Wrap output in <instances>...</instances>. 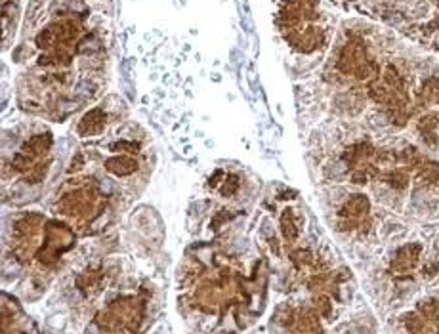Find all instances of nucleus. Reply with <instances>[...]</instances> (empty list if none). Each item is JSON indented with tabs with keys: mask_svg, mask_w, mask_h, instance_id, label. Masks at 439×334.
<instances>
[{
	"mask_svg": "<svg viewBox=\"0 0 439 334\" xmlns=\"http://www.w3.org/2000/svg\"><path fill=\"white\" fill-rule=\"evenodd\" d=\"M82 164H84V159H82V155H77V159L71 160V172H75V170H80L82 168Z\"/></svg>",
	"mask_w": 439,
	"mask_h": 334,
	"instance_id": "c756f323",
	"label": "nucleus"
},
{
	"mask_svg": "<svg viewBox=\"0 0 439 334\" xmlns=\"http://www.w3.org/2000/svg\"><path fill=\"white\" fill-rule=\"evenodd\" d=\"M313 304H315V312L319 313V315H323V317H331V313H332L331 298L325 296V294H319V296L313 300Z\"/></svg>",
	"mask_w": 439,
	"mask_h": 334,
	"instance_id": "aec40b11",
	"label": "nucleus"
},
{
	"mask_svg": "<svg viewBox=\"0 0 439 334\" xmlns=\"http://www.w3.org/2000/svg\"><path fill=\"white\" fill-rule=\"evenodd\" d=\"M84 193L82 191H75V193H69V195H65L61 199V203H59V208L65 212V214H79L80 210H84L86 208V199H84Z\"/></svg>",
	"mask_w": 439,
	"mask_h": 334,
	"instance_id": "1a4fd4ad",
	"label": "nucleus"
},
{
	"mask_svg": "<svg viewBox=\"0 0 439 334\" xmlns=\"http://www.w3.org/2000/svg\"><path fill=\"white\" fill-rule=\"evenodd\" d=\"M35 42L38 48H42V50H54V48H58V35H56V31H54V27H46V29H42L38 35L35 37Z\"/></svg>",
	"mask_w": 439,
	"mask_h": 334,
	"instance_id": "f8f14e48",
	"label": "nucleus"
},
{
	"mask_svg": "<svg viewBox=\"0 0 439 334\" xmlns=\"http://www.w3.org/2000/svg\"><path fill=\"white\" fill-rule=\"evenodd\" d=\"M371 210V203L365 195H353L344 203L340 216L342 218H365Z\"/></svg>",
	"mask_w": 439,
	"mask_h": 334,
	"instance_id": "20e7f679",
	"label": "nucleus"
},
{
	"mask_svg": "<svg viewBox=\"0 0 439 334\" xmlns=\"http://www.w3.org/2000/svg\"><path fill=\"white\" fill-rule=\"evenodd\" d=\"M40 224H42V218L38 214H29L15 224V231H17V235H27V233L36 231V227Z\"/></svg>",
	"mask_w": 439,
	"mask_h": 334,
	"instance_id": "ddd939ff",
	"label": "nucleus"
},
{
	"mask_svg": "<svg viewBox=\"0 0 439 334\" xmlns=\"http://www.w3.org/2000/svg\"><path fill=\"white\" fill-rule=\"evenodd\" d=\"M418 256H420V247L418 245H407L399 248L396 254V260L391 261V268L396 271H409L417 266Z\"/></svg>",
	"mask_w": 439,
	"mask_h": 334,
	"instance_id": "39448f33",
	"label": "nucleus"
},
{
	"mask_svg": "<svg viewBox=\"0 0 439 334\" xmlns=\"http://www.w3.org/2000/svg\"><path fill=\"white\" fill-rule=\"evenodd\" d=\"M435 124H437V116L430 113V115H426V116H422V118H420L418 128H420V132H422L424 136H428V134H430V132L435 128Z\"/></svg>",
	"mask_w": 439,
	"mask_h": 334,
	"instance_id": "393cba45",
	"label": "nucleus"
},
{
	"mask_svg": "<svg viewBox=\"0 0 439 334\" xmlns=\"http://www.w3.org/2000/svg\"><path fill=\"white\" fill-rule=\"evenodd\" d=\"M52 147V134H38V136H33V138L23 146V153H27L31 159H36V157H42L44 153Z\"/></svg>",
	"mask_w": 439,
	"mask_h": 334,
	"instance_id": "0eeeda50",
	"label": "nucleus"
},
{
	"mask_svg": "<svg viewBox=\"0 0 439 334\" xmlns=\"http://www.w3.org/2000/svg\"><path fill=\"white\" fill-rule=\"evenodd\" d=\"M420 178L430 183H439V166L437 164H433V162L422 166L420 168Z\"/></svg>",
	"mask_w": 439,
	"mask_h": 334,
	"instance_id": "4be33fe9",
	"label": "nucleus"
},
{
	"mask_svg": "<svg viewBox=\"0 0 439 334\" xmlns=\"http://www.w3.org/2000/svg\"><path fill=\"white\" fill-rule=\"evenodd\" d=\"M367 59L368 58H367V50H365V44L355 38V40L345 44L344 48H342V52H340L338 69L344 75H353L355 69L359 65H363Z\"/></svg>",
	"mask_w": 439,
	"mask_h": 334,
	"instance_id": "f257e3e1",
	"label": "nucleus"
},
{
	"mask_svg": "<svg viewBox=\"0 0 439 334\" xmlns=\"http://www.w3.org/2000/svg\"><path fill=\"white\" fill-rule=\"evenodd\" d=\"M113 151L134 153L137 151V144H134V141H117V144H113Z\"/></svg>",
	"mask_w": 439,
	"mask_h": 334,
	"instance_id": "bb28decb",
	"label": "nucleus"
},
{
	"mask_svg": "<svg viewBox=\"0 0 439 334\" xmlns=\"http://www.w3.org/2000/svg\"><path fill=\"white\" fill-rule=\"evenodd\" d=\"M388 183L394 189H405L407 183H409V174L405 170H394L391 174L388 176Z\"/></svg>",
	"mask_w": 439,
	"mask_h": 334,
	"instance_id": "f3484780",
	"label": "nucleus"
},
{
	"mask_svg": "<svg viewBox=\"0 0 439 334\" xmlns=\"http://www.w3.org/2000/svg\"><path fill=\"white\" fill-rule=\"evenodd\" d=\"M105 168L115 176H128L137 168V160H134L132 157H128V155L111 157V159L105 160Z\"/></svg>",
	"mask_w": 439,
	"mask_h": 334,
	"instance_id": "423d86ee",
	"label": "nucleus"
},
{
	"mask_svg": "<svg viewBox=\"0 0 439 334\" xmlns=\"http://www.w3.org/2000/svg\"><path fill=\"white\" fill-rule=\"evenodd\" d=\"M290 260L294 261L296 268H304V266H308V264L313 261V254H311L308 248H298V250H294L290 254Z\"/></svg>",
	"mask_w": 439,
	"mask_h": 334,
	"instance_id": "a211bd4d",
	"label": "nucleus"
},
{
	"mask_svg": "<svg viewBox=\"0 0 439 334\" xmlns=\"http://www.w3.org/2000/svg\"><path fill=\"white\" fill-rule=\"evenodd\" d=\"M296 323H298V327H296L298 332H315V330H321V325L317 321V313L313 309H302L300 315L296 317Z\"/></svg>",
	"mask_w": 439,
	"mask_h": 334,
	"instance_id": "9d476101",
	"label": "nucleus"
},
{
	"mask_svg": "<svg viewBox=\"0 0 439 334\" xmlns=\"http://www.w3.org/2000/svg\"><path fill=\"white\" fill-rule=\"evenodd\" d=\"M227 220H231V214L229 212H218V216L214 220H212V227H214V229H218V227H222L223 224H225V222H227Z\"/></svg>",
	"mask_w": 439,
	"mask_h": 334,
	"instance_id": "c85d7f7f",
	"label": "nucleus"
},
{
	"mask_svg": "<svg viewBox=\"0 0 439 334\" xmlns=\"http://www.w3.org/2000/svg\"><path fill=\"white\" fill-rule=\"evenodd\" d=\"M237 189H239V178L237 176H227V178L223 180V185H222V189H220V193H222L223 197H231L237 193Z\"/></svg>",
	"mask_w": 439,
	"mask_h": 334,
	"instance_id": "5701e85b",
	"label": "nucleus"
},
{
	"mask_svg": "<svg viewBox=\"0 0 439 334\" xmlns=\"http://www.w3.org/2000/svg\"><path fill=\"white\" fill-rule=\"evenodd\" d=\"M285 38L290 42V46H294L296 50L306 52V54L321 48L325 44V33L317 27H310L306 31H288V33H285Z\"/></svg>",
	"mask_w": 439,
	"mask_h": 334,
	"instance_id": "f03ea898",
	"label": "nucleus"
},
{
	"mask_svg": "<svg viewBox=\"0 0 439 334\" xmlns=\"http://www.w3.org/2000/svg\"><path fill=\"white\" fill-rule=\"evenodd\" d=\"M69 63H71V54L65 48L48 50L38 58V65L42 67H67Z\"/></svg>",
	"mask_w": 439,
	"mask_h": 334,
	"instance_id": "6e6552de",
	"label": "nucleus"
},
{
	"mask_svg": "<svg viewBox=\"0 0 439 334\" xmlns=\"http://www.w3.org/2000/svg\"><path fill=\"white\" fill-rule=\"evenodd\" d=\"M399 159L403 160L405 164H414V162L418 160L417 149H414V147H409V149H405V151L401 153V155H399Z\"/></svg>",
	"mask_w": 439,
	"mask_h": 334,
	"instance_id": "cd10ccee",
	"label": "nucleus"
},
{
	"mask_svg": "<svg viewBox=\"0 0 439 334\" xmlns=\"http://www.w3.org/2000/svg\"><path fill=\"white\" fill-rule=\"evenodd\" d=\"M405 327L409 328V330H412V332H422L426 328V325L417 313H410V315H405Z\"/></svg>",
	"mask_w": 439,
	"mask_h": 334,
	"instance_id": "b1692460",
	"label": "nucleus"
},
{
	"mask_svg": "<svg viewBox=\"0 0 439 334\" xmlns=\"http://www.w3.org/2000/svg\"><path fill=\"white\" fill-rule=\"evenodd\" d=\"M48 164L50 162H44V164H36V166H33L25 174V182H29V183H38L40 180H44V176H46V172H48Z\"/></svg>",
	"mask_w": 439,
	"mask_h": 334,
	"instance_id": "6ab92c4d",
	"label": "nucleus"
},
{
	"mask_svg": "<svg viewBox=\"0 0 439 334\" xmlns=\"http://www.w3.org/2000/svg\"><path fill=\"white\" fill-rule=\"evenodd\" d=\"M382 80L388 84L391 90H403L405 84H403V79H401V75H399V71H397L396 67L394 65H388L386 69H384V75H382Z\"/></svg>",
	"mask_w": 439,
	"mask_h": 334,
	"instance_id": "4468645a",
	"label": "nucleus"
},
{
	"mask_svg": "<svg viewBox=\"0 0 439 334\" xmlns=\"http://www.w3.org/2000/svg\"><path fill=\"white\" fill-rule=\"evenodd\" d=\"M275 319L279 321V323H283V325L290 327L292 323H296V312L292 307H288V305H283V307H279L277 313H275Z\"/></svg>",
	"mask_w": 439,
	"mask_h": 334,
	"instance_id": "412c9836",
	"label": "nucleus"
},
{
	"mask_svg": "<svg viewBox=\"0 0 439 334\" xmlns=\"http://www.w3.org/2000/svg\"><path fill=\"white\" fill-rule=\"evenodd\" d=\"M105 121L107 116L101 109H92L88 111L86 115L82 116V121L77 126V132L80 136H94V134H100L105 128Z\"/></svg>",
	"mask_w": 439,
	"mask_h": 334,
	"instance_id": "7ed1b4c3",
	"label": "nucleus"
},
{
	"mask_svg": "<svg viewBox=\"0 0 439 334\" xmlns=\"http://www.w3.org/2000/svg\"><path fill=\"white\" fill-rule=\"evenodd\" d=\"M281 229H283V237L287 243H292L298 237V224L294 220V212L292 210H285L281 216Z\"/></svg>",
	"mask_w": 439,
	"mask_h": 334,
	"instance_id": "9b49d317",
	"label": "nucleus"
},
{
	"mask_svg": "<svg viewBox=\"0 0 439 334\" xmlns=\"http://www.w3.org/2000/svg\"><path fill=\"white\" fill-rule=\"evenodd\" d=\"M378 71H380V67H378V63H376L375 59H367L363 65H359L357 69H355V79H359V80H367V79H375V77H378Z\"/></svg>",
	"mask_w": 439,
	"mask_h": 334,
	"instance_id": "2eb2a0df",
	"label": "nucleus"
},
{
	"mask_svg": "<svg viewBox=\"0 0 439 334\" xmlns=\"http://www.w3.org/2000/svg\"><path fill=\"white\" fill-rule=\"evenodd\" d=\"M287 197H296V193H294V191H288V193H281V195H279V199H281V201H287Z\"/></svg>",
	"mask_w": 439,
	"mask_h": 334,
	"instance_id": "7c9ffc66",
	"label": "nucleus"
},
{
	"mask_svg": "<svg viewBox=\"0 0 439 334\" xmlns=\"http://www.w3.org/2000/svg\"><path fill=\"white\" fill-rule=\"evenodd\" d=\"M437 4H439V0H437Z\"/></svg>",
	"mask_w": 439,
	"mask_h": 334,
	"instance_id": "2f4dec72",
	"label": "nucleus"
},
{
	"mask_svg": "<svg viewBox=\"0 0 439 334\" xmlns=\"http://www.w3.org/2000/svg\"><path fill=\"white\" fill-rule=\"evenodd\" d=\"M101 279H103L101 273H84V275H80L79 279H77V287H79L82 292H88V289L98 287V283H100Z\"/></svg>",
	"mask_w": 439,
	"mask_h": 334,
	"instance_id": "dca6fc26",
	"label": "nucleus"
},
{
	"mask_svg": "<svg viewBox=\"0 0 439 334\" xmlns=\"http://www.w3.org/2000/svg\"><path fill=\"white\" fill-rule=\"evenodd\" d=\"M418 312L422 313L424 317H435L439 313V302H420Z\"/></svg>",
	"mask_w": 439,
	"mask_h": 334,
	"instance_id": "a878e982",
	"label": "nucleus"
}]
</instances>
